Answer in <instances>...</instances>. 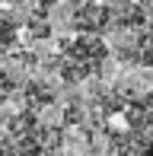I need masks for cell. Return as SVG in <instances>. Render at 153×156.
Masks as SVG:
<instances>
[{"label":"cell","instance_id":"2","mask_svg":"<svg viewBox=\"0 0 153 156\" xmlns=\"http://www.w3.org/2000/svg\"><path fill=\"white\" fill-rule=\"evenodd\" d=\"M115 156H153V112L137 124V131L118 147Z\"/></svg>","mask_w":153,"mask_h":156},{"label":"cell","instance_id":"1","mask_svg":"<svg viewBox=\"0 0 153 156\" xmlns=\"http://www.w3.org/2000/svg\"><path fill=\"white\" fill-rule=\"evenodd\" d=\"M99 64H102V45L96 38H80L64 54V73L80 80V76H89L93 70H99Z\"/></svg>","mask_w":153,"mask_h":156}]
</instances>
